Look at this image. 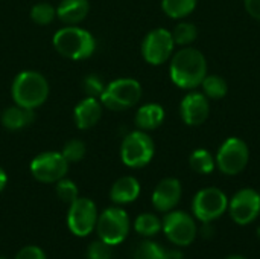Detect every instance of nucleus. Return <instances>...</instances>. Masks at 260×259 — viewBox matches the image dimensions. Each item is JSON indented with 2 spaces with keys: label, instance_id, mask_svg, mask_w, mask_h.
Returning a JSON list of instances; mask_svg holds the SVG:
<instances>
[{
  "label": "nucleus",
  "instance_id": "obj_1",
  "mask_svg": "<svg viewBox=\"0 0 260 259\" xmlns=\"http://www.w3.org/2000/svg\"><path fill=\"white\" fill-rule=\"evenodd\" d=\"M169 75L172 82L183 90H195L207 75V61L201 50L186 46L171 56Z\"/></svg>",
  "mask_w": 260,
  "mask_h": 259
},
{
  "label": "nucleus",
  "instance_id": "obj_2",
  "mask_svg": "<svg viewBox=\"0 0 260 259\" xmlns=\"http://www.w3.org/2000/svg\"><path fill=\"white\" fill-rule=\"evenodd\" d=\"M49 82L47 79L35 70H23L20 72L11 87L12 99L17 105L32 108L43 105L49 98Z\"/></svg>",
  "mask_w": 260,
  "mask_h": 259
},
{
  "label": "nucleus",
  "instance_id": "obj_3",
  "mask_svg": "<svg viewBox=\"0 0 260 259\" xmlns=\"http://www.w3.org/2000/svg\"><path fill=\"white\" fill-rule=\"evenodd\" d=\"M53 47L62 56L73 61H81L90 58L94 53L96 40L88 31L82 27L66 26L55 32Z\"/></svg>",
  "mask_w": 260,
  "mask_h": 259
},
{
  "label": "nucleus",
  "instance_id": "obj_4",
  "mask_svg": "<svg viewBox=\"0 0 260 259\" xmlns=\"http://www.w3.org/2000/svg\"><path fill=\"white\" fill-rule=\"evenodd\" d=\"M142 98V85L134 78H119L105 85L101 96L104 107L113 111H123L134 107Z\"/></svg>",
  "mask_w": 260,
  "mask_h": 259
},
{
  "label": "nucleus",
  "instance_id": "obj_5",
  "mask_svg": "<svg viewBox=\"0 0 260 259\" xmlns=\"http://www.w3.org/2000/svg\"><path fill=\"white\" fill-rule=\"evenodd\" d=\"M155 153V145L152 137L142 130L131 131L125 136L120 145V159L128 168H143L146 166Z\"/></svg>",
  "mask_w": 260,
  "mask_h": 259
},
{
  "label": "nucleus",
  "instance_id": "obj_6",
  "mask_svg": "<svg viewBox=\"0 0 260 259\" xmlns=\"http://www.w3.org/2000/svg\"><path fill=\"white\" fill-rule=\"evenodd\" d=\"M229 209V197L219 188H204L192 200V214L201 223H213Z\"/></svg>",
  "mask_w": 260,
  "mask_h": 259
},
{
  "label": "nucleus",
  "instance_id": "obj_7",
  "mask_svg": "<svg viewBox=\"0 0 260 259\" xmlns=\"http://www.w3.org/2000/svg\"><path fill=\"white\" fill-rule=\"evenodd\" d=\"M129 217L120 208H108L99 217L96 223V232L99 240L110 246L123 243L129 234Z\"/></svg>",
  "mask_w": 260,
  "mask_h": 259
},
{
  "label": "nucleus",
  "instance_id": "obj_8",
  "mask_svg": "<svg viewBox=\"0 0 260 259\" xmlns=\"http://www.w3.org/2000/svg\"><path fill=\"white\" fill-rule=\"evenodd\" d=\"M216 168L225 176L241 174L250 160V150L239 137H229L222 142L216 153Z\"/></svg>",
  "mask_w": 260,
  "mask_h": 259
},
{
  "label": "nucleus",
  "instance_id": "obj_9",
  "mask_svg": "<svg viewBox=\"0 0 260 259\" xmlns=\"http://www.w3.org/2000/svg\"><path fill=\"white\" fill-rule=\"evenodd\" d=\"M161 231L165 232L166 238L178 247L190 246L198 235V227L193 217L184 211L166 212L165 218L161 220Z\"/></svg>",
  "mask_w": 260,
  "mask_h": 259
},
{
  "label": "nucleus",
  "instance_id": "obj_10",
  "mask_svg": "<svg viewBox=\"0 0 260 259\" xmlns=\"http://www.w3.org/2000/svg\"><path fill=\"white\" fill-rule=\"evenodd\" d=\"M175 41L171 31L157 27L148 32L142 41V56L151 66H161L174 55Z\"/></svg>",
  "mask_w": 260,
  "mask_h": 259
},
{
  "label": "nucleus",
  "instance_id": "obj_11",
  "mask_svg": "<svg viewBox=\"0 0 260 259\" xmlns=\"http://www.w3.org/2000/svg\"><path fill=\"white\" fill-rule=\"evenodd\" d=\"M69 162L59 151H44L32 159L30 174L41 183H56L69 171Z\"/></svg>",
  "mask_w": 260,
  "mask_h": 259
},
{
  "label": "nucleus",
  "instance_id": "obj_12",
  "mask_svg": "<svg viewBox=\"0 0 260 259\" xmlns=\"http://www.w3.org/2000/svg\"><path fill=\"white\" fill-rule=\"evenodd\" d=\"M98 209L93 200L85 197H78L69 205L67 226L69 231L76 237H87L96 229Z\"/></svg>",
  "mask_w": 260,
  "mask_h": 259
},
{
  "label": "nucleus",
  "instance_id": "obj_13",
  "mask_svg": "<svg viewBox=\"0 0 260 259\" xmlns=\"http://www.w3.org/2000/svg\"><path fill=\"white\" fill-rule=\"evenodd\" d=\"M232 220L239 226H248L260 215V194L256 189L244 188L238 191L232 200H229V209Z\"/></svg>",
  "mask_w": 260,
  "mask_h": 259
},
{
  "label": "nucleus",
  "instance_id": "obj_14",
  "mask_svg": "<svg viewBox=\"0 0 260 259\" xmlns=\"http://www.w3.org/2000/svg\"><path fill=\"white\" fill-rule=\"evenodd\" d=\"M210 99L200 92L187 93L180 104V116L189 127L203 125L210 114Z\"/></svg>",
  "mask_w": 260,
  "mask_h": 259
},
{
  "label": "nucleus",
  "instance_id": "obj_15",
  "mask_svg": "<svg viewBox=\"0 0 260 259\" xmlns=\"http://www.w3.org/2000/svg\"><path fill=\"white\" fill-rule=\"evenodd\" d=\"M183 195V188L178 179L168 177L163 179L152 192V206L158 212H171L180 203Z\"/></svg>",
  "mask_w": 260,
  "mask_h": 259
},
{
  "label": "nucleus",
  "instance_id": "obj_16",
  "mask_svg": "<svg viewBox=\"0 0 260 259\" xmlns=\"http://www.w3.org/2000/svg\"><path fill=\"white\" fill-rule=\"evenodd\" d=\"M102 102L98 98H91V96H85L84 99H81L75 110H73V118H75V124L79 130H88L93 128L101 116H102Z\"/></svg>",
  "mask_w": 260,
  "mask_h": 259
},
{
  "label": "nucleus",
  "instance_id": "obj_17",
  "mask_svg": "<svg viewBox=\"0 0 260 259\" xmlns=\"http://www.w3.org/2000/svg\"><path fill=\"white\" fill-rule=\"evenodd\" d=\"M140 195V183L133 176L117 179L110 191V198L116 205H129Z\"/></svg>",
  "mask_w": 260,
  "mask_h": 259
},
{
  "label": "nucleus",
  "instance_id": "obj_18",
  "mask_svg": "<svg viewBox=\"0 0 260 259\" xmlns=\"http://www.w3.org/2000/svg\"><path fill=\"white\" fill-rule=\"evenodd\" d=\"M90 11L88 0H61L56 6V17L69 26L81 23Z\"/></svg>",
  "mask_w": 260,
  "mask_h": 259
},
{
  "label": "nucleus",
  "instance_id": "obj_19",
  "mask_svg": "<svg viewBox=\"0 0 260 259\" xmlns=\"http://www.w3.org/2000/svg\"><path fill=\"white\" fill-rule=\"evenodd\" d=\"M0 119H2V125L6 130L17 131V130L29 127L35 121V111L32 108L20 107V105L15 104L14 107L5 108Z\"/></svg>",
  "mask_w": 260,
  "mask_h": 259
},
{
  "label": "nucleus",
  "instance_id": "obj_20",
  "mask_svg": "<svg viewBox=\"0 0 260 259\" xmlns=\"http://www.w3.org/2000/svg\"><path fill=\"white\" fill-rule=\"evenodd\" d=\"M136 125L142 131H151L158 128L165 121V108L160 104L149 102L142 105L136 113Z\"/></svg>",
  "mask_w": 260,
  "mask_h": 259
},
{
  "label": "nucleus",
  "instance_id": "obj_21",
  "mask_svg": "<svg viewBox=\"0 0 260 259\" xmlns=\"http://www.w3.org/2000/svg\"><path fill=\"white\" fill-rule=\"evenodd\" d=\"M189 165H190L192 171H195L197 174L207 176V174H212L213 169L216 168V160L209 150L198 148V150L192 151V154L189 157Z\"/></svg>",
  "mask_w": 260,
  "mask_h": 259
},
{
  "label": "nucleus",
  "instance_id": "obj_22",
  "mask_svg": "<svg viewBox=\"0 0 260 259\" xmlns=\"http://www.w3.org/2000/svg\"><path fill=\"white\" fill-rule=\"evenodd\" d=\"M201 87H203V93L213 101L222 99L229 92L227 81L219 75H206V78L201 82Z\"/></svg>",
  "mask_w": 260,
  "mask_h": 259
},
{
  "label": "nucleus",
  "instance_id": "obj_23",
  "mask_svg": "<svg viewBox=\"0 0 260 259\" xmlns=\"http://www.w3.org/2000/svg\"><path fill=\"white\" fill-rule=\"evenodd\" d=\"M134 231L145 238L155 237L161 231V220L149 212L140 214L134 221Z\"/></svg>",
  "mask_w": 260,
  "mask_h": 259
},
{
  "label": "nucleus",
  "instance_id": "obj_24",
  "mask_svg": "<svg viewBox=\"0 0 260 259\" xmlns=\"http://www.w3.org/2000/svg\"><path fill=\"white\" fill-rule=\"evenodd\" d=\"M197 0H161V9L171 18H184L193 12Z\"/></svg>",
  "mask_w": 260,
  "mask_h": 259
},
{
  "label": "nucleus",
  "instance_id": "obj_25",
  "mask_svg": "<svg viewBox=\"0 0 260 259\" xmlns=\"http://www.w3.org/2000/svg\"><path fill=\"white\" fill-rule=\"evenodd\" d=\"M171 34H172V38H174L175 44L186 47V46L192 44L197 40L198 29H197V26L193 23L183 21V23H178Z\"/></svg>",
  "mask_w": 260,
  "mask_h": 259
},
{
  "label": "nucleus",
  "instance_id": "obj_26",
  "mask_svg": "<svg viewBox=\"0 0 260 259\" xmlns=\"http://www.w3.org/2000/svg\"><path fill=\"white\" fill-rule=\"evenodd\" d=\"M165 252L166 249H163L160 244L145 240L136 247L133 259H165Z\"/></svg>",
  "mask_w": 260,
  "mask_h": 259
},
{
  "label": "nucleus",
  "instance_id": "obj_27",
  "mask_svg": "<svg viewBox=\"0 0 260 259\" xmlns=\"http://www.w3.org/2000/svg\"><path fill=\"white\" fill-rule=\"evenodd\" d=\"M55 17H56V8H53L50 3H46V2L37 3L30 9L32 21L37 23V24H41V26L52 23Z\"/></svg>",
  "mask_w": 260,
  "mask_h": 259
},
{
  "label": "nucleus",
  "instance_id": "obj_28",
  "mask_svg": "<svg viewBox=\"0 0 260 259\" xmlns=\"http://www.w3.org/2000/svg\"><path fill=\"white\" fill-rule=\"evenodd\" d=\"M55 192H56V197L67 205L73 203L79 197V191H78L76 183L66 179V177L55 183Z\"/></svg>",
  "mask_w": 260,
  "mask_h": 259
},
{
  "label": "nucleus",
  "instance_id": "obj_29",
  "mask_svg": "<svg viewBox=\"0 0 260 259\" xmlns=\"http://www.w3.org/2000/svg\"><path fill=\"white\" fill-rule=\"evenodd\" d=\"M62 156L66 157V160L69 163H78L84 159L85 153H87V147L82 140L79 139H70L64 148H62Z\"/></svg>",
  "mask_w": 260,
  "mask_h": 259
},
{
  "label": "nucleus",
  "instance_id": "obj_30",
  "mask_svg": "<svg viewBox=\"0 0 260 259\" xmlns=\"http://www.w3.org/2000/svg\"><path fill=\"white\" fill-rule=\"evenodd\" d=\"M105 85L107 84L104 82V79L96 73H90L82 79V89H84L85 95L91 96V98L101 99V96L105 90Z\"/></svg>",
  "mask_w": 260,
  "mask_h": 259
},
{
  "label": "nucleus",
  "instance_id": "obj_31",
  "mask_svg": "<svg viewBox=\"0 0 260 259\" xmlns=\"http://www.w3.org/2000/svg\"><path fill=\"white\" fill-rule=\"evenodd\" d=\"M111 247L110 244H107L102 240H96L93 243H90L88 249H87V258L88 259H111Z\"/></svg>",
  "mask_w": 260,
  "mask_h": 259
},
{
  "label": "nucleus",
  "instance_id": "obj_32",
  "mask_svg": "<svg viewBox=\"0 0 260 259\" xmlns=\"http://www.w3.org/2000/svg\"><path fill=\"white\" fill-rule=\"evenodd\" d=\"M15 259H47L46 253L37 247V246H26L23 247L17 255H15Z\"/></svg>",
  "mask_w": 260,
  "mask_h": 259
},
{
  "label": "nucleus",
  "instance_id": "obj_33",
  "mask_svg": "<svg viewBox=\"0 0 260 259\" xmlns=\"http://www.w3.org/2000/svg\"><path fill=\"white\" fill-rule=\"evenodd\" d=\"M244 5H245L247 12L253 18L260 20V0H244Z\"/></svg>",
  "mask_w": 260,
  "mask_h": 259
},
{
  "label": "nucleus",
  "instance_id": "obj_34",
  "mask_svg": "<svg viewBox=\"0 0 260 259\" xmlns=\"http://www.w3.org/2000/svg\"><path fill=\"white\" fill-rule=\"evenodd\" d=\"M165 259H184V255L180 250H166Z\"/></svg>",
  "mask_w": 260,
  "mask_h": 259
},
{
  "label": "nucleus",
  "instance_id": "obj_35",
  "mask_svg": "<svg viewBox=\"0 0 260 259\" xmlns=\"http://www.w3.org/2000/svg\"><path fill=\"white\" fill-rule=\"evenodd\" d=\"M204 226L201 227V235L204 237V238H210L213 234H215V231L212 229V226H210V223H203Z\"/></svg>",
  "mask_w": 260,
  "mask_h": 259
},
{
  "label": "nucleus",
  "instance_id": "obj_36",
  "mask_svg": "<svg viewBox=\"0 0 260 259\" xmlns=\"http://www.w3.org/2000/svg\"><path fill=\"white\" fill-rule=\"evenodd\" d=\"M6 183H8V176H6L5 169L0 166V192L6 188Z\"/></svg>",
  "mask_w": 260,
  "mask_h": 259
},
{
  "label": "nucleus",
  "instance_id": "obj_37",
  "mask_svg": "<svg viewBox=\"0 0 260 259\" xmlns=\"http://www.w3.org/2000/svg\"><path fill=\"white\" fill-rule=\"evenodd\" d=\"M225 259H247L245 256H241V255H230V256H227Z\"/></svg>",
  "mask_w": 260,
  "mask_h": 259
},
{
  "label": "nucleus",
  "instance_id": "obj_38",
  "mask_svg": "<svg viewBox=\"0 0 260 259\" xmlns=\"http://www.w3.org/2000/svg\"><path fill=\"white\" fill-rule=\"evenodd\" d=\"M257 235H259V237H260V227H259V229H257Z\"/></svg>",
  "mask_w": 260,
  "mask_h": 259
},
{
  "label": "nucleus",
  "instance_id": "obj_39",
  "mask_svg": "<svg viewBox=\"0 0 260 259\" xmlns=\"http://www.w3.org/2000/svg\"><path fill=\"white\" fill-rule=\"evenodd\" d=\"M0 259H6V258H3V256H0Z\"/></svg>",
  "mask_w": 260,
  "mask_h": 259
}]
</instances>
